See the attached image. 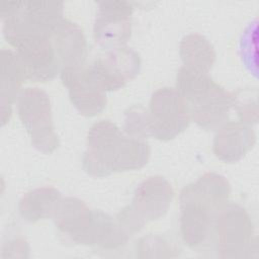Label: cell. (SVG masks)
Returning a JSON list of instances; mask_svg holds the SVG:
<instances>
[{
  "mask_svg": "<svg viewBox=\"0 0 259 259\" xmlns=\"http://www.w3.org/2000/svg\"><path fill=\"white\" fill-rule=\"evenodd\" d=\"M1 124L5 125L12 114V104L17 101L23 82L27 80L21 61L15 52L1 50Z\"/></svg>",
  "mask_w": 259,
  "mask_h": 259,
  "instance_id": "obj_15",
  "label": "cell"
},
{
  "mask_svg": "<svg viewBox=\"0 0 259 259\" xmlns=\"http://www.w3.org/2000/svg\"><path fill=\"white\" fill-rule=\"evenodd\" d=\"M140 55L124 46L107 51L87 67L92 80L106 91H115L133 80L141 70Z\"/></svg>",
  "mask_w": 259,
  "mask_h": 259,
  "instance_id": "obj_9",
  "label": "cell"
},
{
  "mask_svg": "<svg viewBox=\"0 0 259 259\" xmlns=\"http://www.w3.org/2000/svg\"><path fill=\"white\" fill-rule=\"evenodd\" d=\"M134 6L127 1H101L93 25L96 44L106 51L124 47L132 35Z\"/></svg>",
  "mask_w": 259,
  "mask_h": 259,
  "instance_id": "obj_10",
  "label": "cell"
},
{
  "mask_svg": "<svg viewBox=\"0 0 259 259\" xmlns=\"http://www.w3.org/2000/svg\"><path fill=\"white\" fill-rule=\"evenodd\" d=\"M240 122L251 125L258 121V103L256 90H240L234 93V104Z\"/></svg>",
  "mask_w": 259,
  "mask_h": 259,
  "instance_id": "obj_21",
  "label": "cell"
},
{
  "mask_svg": "<svg viewBox=\"0 0 259 259\" xmlns=\"http://www.w3.org/2000/svg\"><path fill=\"white\" fill-rule=\"evenodd\" d=\"M173 197V187L166 178L151 176L137 186L132 203L123 207L115 219L132 236L146 224L162 218L168 211Z\"/></svg>",
  "mask_w": 259,
  "mask_h": 259,
  "instance_id": "obj_5",
  "label": "cell"
},
{
  "mask_svg": "<svg viewBox=\"0 0 259 259\" xmlns=\"http://www.w3.org/2000/svg\"><path fill=\"white\" fill-rule=\"evenodd\" d=\"M256 144V134L251 125L240 121H227L214 135L212 151L226 163L240 161Z\"/></svg>",
  "mask_w": 259,
  "mask_h": 259,
  "instance_id": "obj_12",
  "label": "cell"
},
{
  "mask_svg": "<svg viewBox=\"0 0 259 259\" xmlns=\"http://www.w3.org/2000/svg\"><path fill=\"white\" fill-rule=\"evenodd\" d=\"M179 53L183 67L207 73L215 62V51L211 42L202 34L189 33L180 41Z\"/></svg>",
  "mask_w": 259,
  "mask_h": 259,
  "instance_id": "obj_18",
  "label": "cell"
},
{
  "mask_svg": "<svg viewBox=\"0 0 259 259\" xmlns=\"http://www.w3.org/2000/svg\"><path fill=\"white\" fill-rule=\"evenodd\" d=\"M61 235L71 243L101 247L107 240L112 217L101 210H92L77 197H62L52 215Z\"/></svg>",
  "mask_w": 259,
  "mask_h": 259,
  "instance_id": "obj_4",
  "label": "cell"
},
{
  "mask_svg": "<svg viewBox=\"0 0 259 259\" xmlns=\"http://www.w3.org/2000/svg\"><path fill=\"white\" fill-rule=\"evenodd\" d=\"M218 211L193 200H180V234L190 248L200 246L211 234L214 215Z\"/></svg>",
  "mask_w": 259,
  "mask_h": 259,
  "instance_id": "obj_14",
  "label": "cell"
},
{
  "mask_svg": "<svg viewBox=\"0 0 259 259\" xmlns=\"http://www.w3.org/2000/svg\"><path fill=\"white\" fill-rule=\"evenodd\" d=\"M230 193L231 185L225 176L207 172L185 186L180 192L179 200L199 201L218 211L228 202Z\"/></svg>",
  "mask_w": 259,
  "mask_h": 259,
  "instance_id": "obj_16",
  "label": "cell"
},
{
  "mask_svg": "<svg viewBox=\"0 0 259 259\" xmlns=\"http://www.w3.org/2000/svg\"><path fill=\"white\" fill-rule=\"evenodd\" d=\"M123 131L126 136L145 140L150 133L148 110L142 105H133L124 111Z\"/></svg>",
  "mask_w": 259,
  "mask_h": 259,
  "instance_id": "obj_20",
  "label": "cell"
},
{
  "mask_svg": "<svg viewBox=\"0 0 259 259\" xmlns=\"http://www.w3.org/2000/svg\"><path fill=\"white\" fill-rule=\"evenodd\" d=\"M60 77L68 88L72 104L82 115L92 117L104 110L107 103L106 92L92 80L87 67L61 70Z\"/></svg>",
  "mask_w": 259,
  "mask_h": 259,
  "instance_id": "obj_11",
  "label": "cell"
},
{
  "mask_svg": "<svg viewBox=\"0 0 259 259\" xmlns=\"http://www.w3.org/2000/svg\"><path fill=\"white\" fill-rule=\"evenodd\" d=\"M16 102L18 116L30 137L32 147L44 154H52L60 142L55 132L48 93L37 87H28L21 90Z\"/></svg>",
  "mask_w": 259,
  "mask_h": 259,
  "instance_id": "obj_6",
  "label": "cell"
},
{
  "mask_svg": "<svg viewBox=\"0 0 259 259\" xmlns=\"http://www.w3.org/2000/svg\"><path fill=\"white\" fill-rule=\"evenodd\" d=\"M214 247L219 257H245L254 242V226L247 210L227 202L214 215L212 230Z\"/></svg>",
  "mask_w": 259,
  "mask_h": 259,
  "instance_id": "obj_7",
  "label": "cell"
},
{
  "mask_svg": "<svg viewBox=\"0 0 259 259\" xmlns=\"http://www.w3.org/2000/svg\"><path fill=\"white\" fill-rule=\"evenodd\" d=\"M61 70H75L85 67L87 41L82 28L64 18L51 36Z\"/></svg>",
  "mask_w": 259,
  "mask_h": 259,
  "instance_id": "obj_13",
  "label": "cell"
},
{
  "mask_svg": "<svg viewBox=\"0 0 259 259\" xmlns=\"http://www.w3.org/2000/svg\"><path fill=\"white\" fill-rule=\"evenodd\" d=\"M20 15L31 28L52 36L64 20L63 3L57 1L21 2Z\"/></svg>",
  "mask_w": 259,
  "mask_h": 259,
  "instance_id": "obj_17",
  "label": "cell"
},
{
  "mask_svg": "<svg viewBox=\"0 0 259 259\" xmlns=\"http://www.w3.org/2000/svg\"><path fill=\"white\" fill-rule=\"evenodd\" d=\"M62 198L61 192L52 186L35 188L25 193L19 201L18 209L22 219L28 223L52 218L54 210Z\"/></svg>",
  "mask_w": 259,
  "mask_h": 259,
  "instance_id": "obj_19",
  "label": "cell"
},
{
  "mask_svg": "<svg viewBox=\"0 0 259 259\" xmlns=\"http://www.w3.org/2000/svg\"><path fill=\"white\" fill-rule=\"evenodd\" d=\"M176 90L185 100L190 118L201 128L218 130L228 121L234 93L215 83L207 73L182 66L176 76Z\"/></svg>",
  "mask_w": 259,
  "mask_h": 259,
  "instance_id": "obj_3",
  "label": "cell"
},
{
  "mask_svg": "<svg viewBox=\"0 0 259 259\" xmlns=\"http://www.w3.org/2000/svg\"><path fill=\"white\" fill-rule=\"evenodd\" d=\"M150 156L151 148L145 140L128 137L114 122L103 119L88 131L82 166L91 176L105 177L141 169L149 162Z\"/></svg>",
  "mask_w": 259,
  "mask_h": 259,
  "instance_id": "obj_1",
  "label": "cell"
},
{
  "mask_svg": "<svg viewBox=\"0 0 259 259\" xmlns=\"http://www.w3.org/2000/svg\"><path fill=\"white\" fill-rule=\"evenodd\" d=\"M148 115L151 136L165 142L184 132L191 120L185 100L176 88L170 87L153 92Z\"/></svg>",
  "mask_w": 259,
  "mask_h": 259,
  "instance_id": "obj_8",
  "label": "cell"
},
{
  "mask_svg": "<svg viewBox=\"0 0 259 259\" xmlns=\"http://www.w3.org/2000/svg\"><path fill=\"white\" fill-rule=\"evenodd\" d=\"M21 2H0L3 34L21 61L27 80L48 82L61 72L51 36L40 33L22 19Z\"/></svg>",
  "mask_w": 259,
  "mask_h": 259,
  "instance_id": "obj_2",
  "label": "cell"
},
{
  "mask_svg": "<svg viewBox=\"0 0 259 259\" xmlns=\"http://www.w3.org/2000/svg\"><path fill=\"white\" fill-rule=\"evenodd\" d=\"M136 249L140 253H144L140 257H148V254L151 252H153L151 257H153L154 252H159L160 257H166L163 252L177 251V248L173 244L169 243L160 236H147L141 238L139 241H137Z\"/></svg>",
  "mask_w": 259,
  "mask_h": 259,
  "instance_id": "obj_22",
  "label": "cell"
}]
</instances>
